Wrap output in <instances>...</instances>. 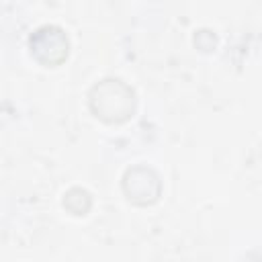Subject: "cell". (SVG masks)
<instances>
[{"instance_id": "obj_1", "label": "cell", "mask_w": 262, "mask_h": 262, "mask_svg": "<svg viewBox=\"0 0 262 262\" xmlns=\"http://www.w3.org/2000/svg\"><path fill=\"white\" fill-rule=\"evenodd\" d=\"M133 106H135V94L121 80L106 78L90 90V108L96 113V117L104 121L111 123L125 121L131 117Z\"/></svg>"}, {"instance_id": "obj_2", "label": "cell", "mask_w": 262, "mask_h": 262, "mask_svg": "<svg viewBox=\"0 0 262 262\" xmlns=\"http://www.w3.org/2000/svg\"><path fill=\"white\" fill-rule=\"evenodd\" d=\"M31 49L39 61L53 66L68 55V37L59 27L45 25L31 35Z\"/></svg>"}, {"instance_id": "obj_3", "label": "cell", "mask_w": 262, "mask_h": 262, "mask_svg": "<svg viewBox=\"0 0 262 262\" xmlns=\"http://www.w3.org/2000/svg\"><path fill=\"white\" fill-rule=\"evenodd\" d=\"M123 188L127 192V196L135 203H151L158 199L160 194V178L154 170L137 166L127 170L125 178H123Z\"/></svg>"}, {"instance_id": "obj_4", "label": "cell", "mask_w": 262, "mask_h": 262, "mask_svg": "<svg viewBox=\"0 0 262 262\" xmlns=\"http://www.w3.org/2000/svg\"><path fill=\"white\" fill-rule=\"evenodd\" d=\"M63 207L74 215H84L90 209V194L84 188H70L63 194Z\"/></svg>"}]
</instances>
